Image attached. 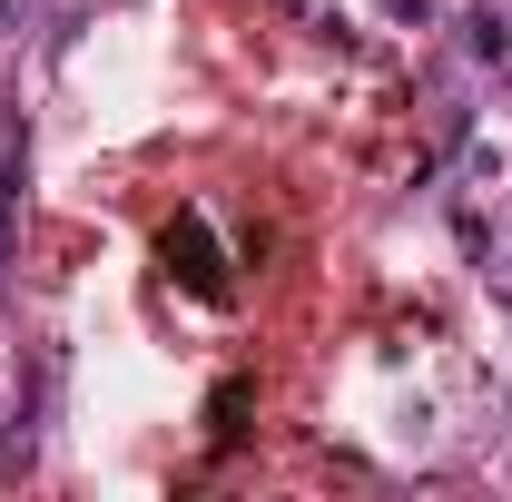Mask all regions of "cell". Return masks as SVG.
Instances as JSON below:
<instances>
[{
    "label": "cell",
    "mask_w": 512,
    "mask_h": 502,
    "mask_svg": "<svg viewBox=\"0 0 512 502\" xmlns=\"http://www.w3.org/2000/svg\"><path fill=\"white\" fill-rule=\"evenodd\" d=\"M30 30V0H0V40H20Z\"/></svg>",
    "instance_id": "cell-8"
},
{
    "label": "cell",
    "mask_w": 512,
    "mask_h": 502,
    "mask_svg": "<svg viewBox=\"0 0 512 502\" xmlns=\"http://www.w3.org/2000/svg\"><path fill=\"white\" fill-rule=\"evenodd\" d=\"M247 404H256V384H247V375L217 384V394H207V443H237V434H247Z\"/></svg>",
    "instance_id": "cell-5"
},
{
    "label": "cell",
    "mask_w": 512,
    "mask_h": 502,
    "mask_svg": "<svg viewBox=\"0 0 512 502\" xmlns=\"http://www.w3.org/2000/svg\"><path fill=\"white\" fill-rule=\"evenodd\" d=\"M0 256H10V197H0Z\"/></svg>",
    "instance_id": "cell-9"
},
{
    "label": "cell",
    "mask_w": 512,
    "mask_h": 502,
    "mask_svg": "<svg viewBox=\"0 0 512 502\" xmlns=\"http://www.w3.org/2000/svg\"><path fill=\"white\" fill-rule=\"evenodd\" d=\"M384 20H404V30H434L444 10H434V0H384Z\"/></svg>",
    "instance_id": "cell-7"
},
{
    "label": "cell",
    "mask_w": 512,
    "mask_h": 502,
    "mask_svg": "<svg viewBox=\"0 0 512 502\" xmlns=\"http://www.w3.org/2000/svg\"><path fill=\"white\" fill-rule=\"evenodd\" d=\"M483 286H493V306L512 315V247H503V256H483Z\"/></svg>",
    "instance_id": "cell-6"
},
{
    "label": "cell",
    "mask_w": 512,
    "mask_h": 502,
    "mask_svg": "<svg viewBox=\"0 0 512 502\" xmlns=\"http://www.w3.org/2000/svg\"><path fill=\"white\" fill-rule=\"evenodd\" d=\"M20 168H30V119H20V99L0 89V197L20 207Z\"/></svg>",
    "instance_id": "cell-4"
},
{
    "label": "cell",
    "mask_w": 512,
    "mask_h": 502,
    "mask_svg": "<svg viewBox=\"0 0 512 502\" xmlns=\"http://www.w3.org/2000/svg\"><path fill=\"white\" fill-rule=\"evenodd\" d=\"M453 40H463V60H473V69H503V79H512V10H503V0L453 10Z\"/></svg>",
    "instance_id": "cell-2"
},
{
    "label": "cell",
    "mask_w": 512,
    "mask_h": 502,
    "mask_svg": "<svg viewBox=\"0 0 512 502\" xmlns=\"http://www.w3.org/2000/svg\"><path fill=\"white\" fill-rule=\"evenodd\" d=\"M40 463V394H20L10 414H0V483H20Z\"/></svg>",
    "instance_id": "cell-3"
},
{
    "label": "cell",
    "mask_w": 512,
    "mask_h": 502,
    "mask_svg": "<svg viewBox=\"0 0 512 502\" xmlns=\"http://www.w3.org/2000/svg\"><path fill=\"white\" fill-rule=\"evenodd\" d=\"M158 266L188 286L197 306H227V296H237V276H227V247H217V227H207L197 207H178V217L158 227Z\"/></svg>",
    "instance_id": "cell-1"
}]
</instances>
